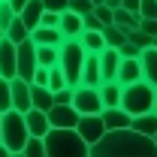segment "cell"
I'll return each mask as SVG.
<instances>
[{
	"label": "cell",
	"instance_id": "obj_2",
	"mask_svg": "<svg viewBox=\"0 0 157 157\" xmlns=\"http://www.w3.org/2000/svg\"><path fill=\"white\" fill-rule=\"evenodd\" d=\"M48 157H91V145L78 136V130H52L45 136Z\"/></svg>",
	"mask_w": 157,
	"mask_h": 157
},
{
	"label": "cell",
	"instance_id": "obj_8",
	"mask_svg": "<svg viewBox=\"0 0 157 157\" xmlns=\"http://www.w3.org/2000/svg\"><path fill=\"white\" fill-rule=\"evenodd\" d=\"M78 136L85 139L88 145H97L100 139L106 136L109 130H106V121H103V115H82L78 118Z\"/></svg>",
	"mask_w": 157,
	"mask_h": 157
},
{
	"label": "cell",
	"instance_id": "obj_43",
	"mask_svg": "<svg viewBox=\"0 0 157 157\" xmlns=\"http://www.w3.org/2000/svg\"><path fill=\"white\" fill-rule=\"evenodd\" d=\"M121 3H124V0H106V6H109V9H121Z\"/></svg>",
	"mask_w": 157,
	"mask_h": 157
},
{
	"label": "cell",
	"instance_id": "obj_20",
	"mask_svg": "<svg viewBox=\"0 0 157 157\" xmlns=\"http://www.w3.org/2000/svg\"><path fill=\"white\" fill-rule=\"evenodd\" d=\"M42 15H45V3H42V0H30V3L21 9V18H24V24H27L30 30L42 24Z\"/></svg>",
	"mask_w": 157,
	"mask_h": 157
},
{
	"label": "cell",
	"instance_id": "obj_38",
	"mask_svg": "<svg viewBox=\"0 0 157 157\" xmlns=\"http://www.w3.org/2000/svg\"><path fill=\"white\" fill-rule=\"evenodd\" d=\"M103 27H106V24L97 18V12H88V15H85V30H103Z\"/></svg>",
	"mask_w": 157,
	"mask_h": 157
},
{
	"label": "cell",
	"instance_id": "obj_44",
	"mask_svg": "<svg viewBox=\"0 0 157 157\" xmlns=\"http://www.w3.org/2000/svg\"><path fill=\"white\" fill-rule=\"evenodd\" d=\"M0 157H12V151H9L6 145H0Z\"/></svg>",
	"mask_w": 157,
	"mask_h": 157
},
{
	"label": "cell",
	"instance_id": "obj_50",
	"mask_svg": "<svg viewBox=\"0 0 157 157\" xmlns=\"http://www.w3.org/2000/svg\"><path fill=\"white\" fill-rule=\"evenodd\" d=\"M154 142H157V136H154Z\"/></svg>",
	"mask_w": 157,
	"mask_h": 157
},
{
	"label": "cell",
	"instance_id": "obj_46",
	"mask_svg": "<svg viewBox=\"0 0 157 157\" xmlns=\"http://www.w3.org/2000/svg\"><path fill=\"white\" fill-rule=\"evenodd\" d=\"M3 39H6V30H3V27H0V42H3Z\"/></svg>",
	"mask_w": 157,
	"mask_h": 157
},
{
	"label": "cell",
	"instance_id": "obj_48",
	"mask_svg": "<svg viewBox=\"0 0 157 157\" xmlns=\"http://www.w3.org/2000/svg\"><path fill=\"white\" fill-rule=\"evenodd\" d=\"M154 48H157V36H154Z\"/></svg>",
	"mask_w": 157,
	"mask_h": 157
},
{
	"label": "cell",
	"instance_id": "obj_27",
	"mask_svg": "<svg viewBox=\"0 0 157 157\" xmlns=\"http://www.w3.org/2000/svg\"><path fill=\"white\" fill-rule=\"evenodd\" d=\"M12 109V78L0 76V112H9Z\"/></svg>",
	"mask_w": 157,
	"mask_h": 157
},
{
	"label": "cell",
	"instance_id": "obj_4",
	"mask_svg": "<svg viewBox=\"0 0 157 157\" xmlns=\"http://www.w3.org/2000/svg\"><path fill=\"white\" fill-rule=\"evenodd\" d=\"M30 139V130H27V121H24V112H3V145L12 151V154H21L24 145Z\"/></svg>",
	"mask_w": 157,
	"mask_h": 157
},
{
	"label": "cell",
	"instance_id": "obj_12",
	"mask_svg": "<svg viewBox=\"0 0 157 157\" xmlns=\"http://www.w3.org/2000/svg\"><path fill=\"white\" fill-rule=\"evenodd\" d=\"M30 39L36 42V45H52V48H60L63 42H67V33L60 30V27H45V24H39L30 30Z\"/></svg>",
	"mask_w": 157,
	"mask_h": 157
},
{
	"label": "cell",
	"instance_id": "obj_11",
	"mask_svg": "<svg viewBox=\"0 0 157 157\" xmlns=\"http://www.w3.org/2000/svg\"><path fill=\"white\" fill-rule=\"evenodd\" d=\"M12 109L15 112H30L33 109V97H30V82H24L21 76L12 78Z\"/></svg>",
	"mask_w": 157,
	"mask_h": 157
},
{
	"label": "cell",
	"instance_id": "obj_42",
	"mask_svg": "<svg viewBox=\"0 0 157 157\" xmlns=\"http://www.w3.org/2000/svg\"><path fill=\"white\" fill-rule=\"evenodd\" d=\"M27 3H30V0H9V6L15 9V15H21V9H24Z\"/></svg>",
	"mask_w": 157,
	"mask_h": 157
},
{
	"label": "cell",
	"instance_id": "obj_36",
	"mask_svg": "<svg viewBox=\"0 0 157 157\" xmlns=\"http://www.w3.org/2000/svg\"><path fill=\"white\" fill-rule=\"evenodd\" d=\"M139 15H142V18H157V0H142Z\"/></svg>",
	"mask_w": 157,
	"mask_h": 157
},
{
	"label": "cell",
	"instance_id": "obj_30",
	"mask_svg": "<svg viewBox=\"0 0 157 157\" xmlns=\"http://www.w3.org/2000/svg\"><path fill=\"white\" fill-rule=\"evenodd\" d=\"M67 85H70V82H67V73L60 70V63H58V67H52V78H48V88H52V91H60V88H67Z\"/></svg>",
	"mask_w": 157,
	"mask_h": 157
},
{
	"label": "cell",
	"instance_id": "obj_17",
	"mask_svg": "<svg viewBox=\"0 0 157 157\" xmlns=\"http://www.w3.org/2000/svg\"><path fill=\"white\" fill-rule=\"evenodd\" d=\"M103 121H106V130H127V127H133V115L124 112L121 106L103 109Z\"/></svg>",
	"mask_w": 157,
	"mask_h": 157
},
{
	"label": "cell",
	"instance_id": "obj_15",
	"mask_svg": "<svg viewBox=\"0 0 157 157\" xmlns=\"http://www.w3.org/2000/svg\"><path fill=\"white\" fill-rule=\"evenodd\" d=\"M82 85H88V88H100L103 85V70H100V55L97 52H88V58H85Z\"/></svg>",
	"mask_w": 157,
	"mask_h": 157
},
{
	"label": "cell",
	"instance_id": "obj_22",
	"mask_svg": "<svg viewBox=\"0 0 157 157\" xmlns=\"http://www.w3.org/2000/svg\"><path fill=\"white\" fill-rule=\"evenodd\" d=\"M139 60H142V73H145V82L157 88V48H145Z\"/></svg>",
	"mask_w": 157,
	"mask_h": 157
},
{
	"label": "cell",
	"instance_id": "obj_35",
	"mask_svg": "<svg viewBox=\"0 0 157 157\" xmlns=\"http://www.w3.org/2000/svg\"><path fill=\"white\" fill-rule=\"evenodd\" d=\"M118 52H121V58H142V52H145V48H139V45H133V42L127 39Z\"/></svg>",
	"mask_w": 157,
	"mask_h": 157
},
{
	"label": "cell",
	"instance_id": "obj_41",
	"mask_svg": "<svg viewBox=\"0 0 157 157\" xmlns=\"http://www.w3.org/2000/svg\"><path fill=\"white\" fill-rule=\"evenodd\" d=\"M121 6H124V9H130V12H136V15H139V9H142V0H124Z\"/></svg>",
	"mask_w": 157,
	"mask_h": 157
},
{
	"label": "cell",
	"instance_id": "obj_10",
	"mask_svg": "<svg viewBox=\"0 0 157 157\" xmlns=\"http://www.w3.org/2000/svg\"><path fill=\"white\" fill-rule=\"evenodd\" d=\"M78 109L76 106H55L48 112V121H52V130H76L78 127Z\"/></svg>",
	"mask_w": 157,
	"mask_h": 157
},
{
	"label": "cell",
	"instance_id": "obj_39",
	"mask_svg": "<svg viewBox=\"0 0 157 157\" xmlns=\"http://www.w3.org/2000/svg\"><path fill=\"white\" fill-rule=\"evenodd\" d=\"M48 78H52V70H48V67H39L30 85H45V88H48Z\"/></svg>",
	"mask_w": 157,
	"mask_h": 157
},
{
	"label": "cell",
	"instance_id": "obj_5",
	"mask_svg": "<svg viewBox=\"0 0 157 157\" xmlns=\"http://www.w3.org/2000/svg\"><path fill=\"white\" fill-rule=\"evenodd\" d=\"M85 58H88V48L78 42V39H67L60 45V70L67 73V82L76 88L82 85V70H85Z\"/></svg>",
	"mask_w": 157,
	"mask_h": 157
},
{
	"label": "cell",
	"instance_id": "obj_40",
	"mask_svg": "<svg viewBox=\"0 0 157 157\" xmlns=\"http://www.w3.org/2000/svg\"><path fill=\"white\" fill-rule=\"evenodd\" d=\"M139 30H145L148 36H157V18H142L139 21Z\"/></svg>",
	"mask_w": 157,
	"mask_h": 157
},
{
	"label": "cell",
	"instance_id": "obj_18",
	"mask_svg": "<svg viewBox=\"0 0 157 157\" xmlns=\"http://www.w3.org/2000/svg\"><path fill=\"white\" fill-rule=\"evenodd\" d=\"M60 30L67 33V39H78V36H82V30H85V15L67 9V12L60 15Z\"/></svg>",
	"mask_w": 157,
	"mask_h": 157
},
{
	"label": "cell",
	"instance_id": "obj_14",
	"mask_svg": "<svg viewBox=\"0 0 157 157\" xmlns=\"http://www.w3.org/2000/svg\"><path fill=\"white\" fill-rule=\"evenodd\" d=\"M24 121H27V130H30V136H36V139H45L48 133H52V121H48V112L30 109V112L24 115Z\"/></svg>",
	"mask_w": 157,
	"mask_h": 157
},
{
	"label": "cell",
	"instance_id": "obj_45",
	"mask_svg": "<svg viewBox=\"0 0 157 157\" xmlns=\"http://www.w3.org/2000/svg\"><path fill=\"white\" fill-rule=\"evenodd\" d=\"M0 145H3V112H0Z\"/></svg>",
	"mask_w": 157,
	"mask_h": 157
},
{
	"label": "cell",
	"instance_id": "obj_3",
	"mask_svg": "<svg viewBox=\"0 0 157 157\" xmlns=\"http://www.w3.org/2000/svg\"><path fill=\"white\" fill-rule=\"evenodd\" d=\"M154 100H157V88L142 78V82H133V85H124L121 109L136 118V115H145V112H154Z\"/></svg>",
	"mask_w": 157,
	"mask_h": 157
},
{
	"label": "cell",
	"instance_id": "obj_26",
	"mask_svg": "<svg viewBox=\"0 0 157 157\" xmlns=\"http://www.w3.org/2000/svg\"><path fill=\"white\" fill-rule=\"evenodd\" d=\"M103 36H106V45L109 48H121L127 42V30H121L118 24H109V27H103Z\"/></svg>",
	"mask_w": 157,
	"mask_h": 157
},
{
	"label": "cell",
	"instance_id": "obj_6",
	"mask_svg": "<svg viewBox=\"0 0 157 157\" xmlns=\"http://www.w3.org/2000/svg\"><path fill=\"white\" fill-rule=\"evenodd\" d=\"M73 106L78 109V115H103V97H100V88H88V85H76V97Z\"/></svg>",
	"mask_w": 157,
	"mask_h": 157
},
{
	"label": "cell",
	"instance_id": "obj_28",
	"mask_svg": "<svg viewBox=\"0 0 157 157\" xmlns=\"http://www.w3.org/2000/svg\"><path fill=\"white\" fill-rule=\"evenodd\" d=\"M21 154H24V157H48V151H45V139H36V136H30Z\"/></svg>",
	"mask_w": 157,
	"mask_h": 157
},
{
	"label": "cell",
	"instance_id": "obj_33",
	"mask_svg": "<svg viewBox=\"0 0 157 157\" xmlns=\"http://www.w3.org/2000/svg\"><path fill=\"white\" fill-rule=\"evenodd\" d=\"M70 9L78 12V15H88V12H94L97 6H94V0H70Z\"/></svg>",
	"mask_w": 157,
	"mask_h": 157
},
{
	"label": "cell",
	"instance_id": "obj_34",
	"mask_svg": "<svg viewBox=\"0 0 157 157\" xmlns=\"http://www.w3.org/2000/svg\"><path fill=\"white\" fill-rule=\"evenodd\" d=\"M94 12H97V18L103 21V24H106V27H109V24H115V9H109V6H106V3H103V6H97V9H94Z\"/></svg>",
	"mask_w": 157,
	"mask_h": 157
},
{
	"label": "cell",
	"instance_id": "obj_16",
	"mask_svg": "<svg viewBox=\"0 0 157 157\" xmlns=\"http://www.w3.org/2000/svg\"><path fill=\"white\" fill-rule=\"evenodd\" d=\"M145 73H142V60L139 58H124L121 60V70H118V82L121 85H133V82H142Z\"/></svg>",
	"mask_w": 157,
	"mask_h": 157
},
{
	"label": "cell",
	"instance_id": "obj_32",
	"mask_svg": "<svg viewBox=\"0 0 157 157\" xmlns=\"http://www.w3.org/2000/svg\"><path fill=\"white\" fill-rule=\"evenodd\" d=\"M12 21H15V9L9 6V0H0V27L6 30Z\"/></svg>",
	"mask_w": 157,
	"mask_h": 157
},
{
	"label": "cell",
	"instance_id": "obj_24",
	"mask_svg": "<svg viewBox=\"0 0 157 157\" xmlns=\"http://www.w3.org/2000/svg\"><path fill=\"white\" fill-rule=\"evenodd\" d=\"M6 39H12L15 45H21L24 39H30V27L24 24V18H21V15H15V21L6 27Z\"/></svg>",
	"mask_w": 157,
	"mask_h": 157
},
{
	"label": "cell",
	"instance_id": "obj_23",
	"mask_svg": "<svg viewBox=\"0 0 157 157\" xmlns=\"http://www.w3.org/2000/svg\"><path fill=\"white\" fill-rule=\"evenodd\" d=\"M78 42L88 48V52H103V48H109L106 45V36H103V30H82V36H78Z\"/></svg>",
	"mask_w": 157,
	"mask_h": 157
},
{
	"label": "cell",
	"instance_id": "obj_47",
	"mask_svg": "<svg viewBox=\"0 0 157 157\" xmlns=\"http://www.w3.org/2000/svg\"><path fill=\"white\" fill-rule=\"evenodd\" d=\"M154 112H157V100H154Z\"/></svg>",
	"mask_w": 157,
	"mask_h": 157
},
{
	"label": "cell",
	"instance_id": "obj_7",
	"mask_svg": "<svg viewBox=\"0 0 157 157\" xmlns=\"http://www.w3.org/2000/svg\"><path fill=\"white\" fill-rule=\"evenodd\" d=\"M36 70H39L36 42H33V39H24V42L18 45V76L24 78V82H33Z\"/></svg>",
	"mask_w": 157,
	"mask_h": 157
},
{
	"label": "cell",
	"instance_id": "obj_13",
	"mask_svg": "<svg viewBox=\"0 0 157 157\" xmlns=\"http://www.w3.org/2000/svg\"><path fill=\"white\" fill-rule=\"evenodd\" d=\"M121 52L118 48H103L100 52V70H103V82H118V70H121Z\"/></svg>",
	"mask_w": 157,
	"mask_h": 157
},
{
	"label": "cell",
	"instance_id": "obj_31",
	"mask_svg": "<svg viewBox=\"0 0 157 157\" xmlns=\"http://www.w3.org/2000/svg\"><path fill=\"white\" fill-rule=\"evenodd\" d=\"M73 97H76V88L67 85V88L55 91V106H73Z\"/></svg>",
	"mask_w": 157,
	"mask_h": 157
},
{
	"label": "cell",
	"instance_id": "obj_25",
	"mask_svg": "<svg viewBox=\"0 0 157 157\" xmlns=\"http://www.w3.org/2000/svg\"><path fill=\"white\" fill-rule=\"evenodd\" d=\"M36 58H39V67H58L60 63V48H52V45H36Z\"/></svg>",
	"mask_w": 157,
	"mask_h": 157
},
{
	"label": "cell",
	"instance_id": "obj_49",
	"mask_svg": "<svg viewBox=\"0 0 157 157\" xmlns=\"http://www.w3.org/2000/svg\"><path fill=\"white\" fill-rule=\"evenodd\" d=\"M12 157H24V154H12Z\"/></svg>",
	"mask_w": 157,
	"mask_h": 157
},
{
	"label": "cell",
	"instance_id": "obj_9",
	"mask_svg": "<svg viewBox=\"0 0 157 157\" xmlns=\"http://www.w3.org/2000/svg\"><path fill=\"white\" fill-rule=\"evenodd\" d=\"M0 76L3 78L18 76V45L12 39H3L0 42Z\"/></svg>",
	"mask_w": 157,
	"mask_h": 157
},
{
	"label": "cell",
	"instance_id": "obj_21",
	"mask_svg": "<svg viewBox=\"0 0 157 157\" xmlns=\"http://www.w3.org/2000/svg\"><path fill=\"white\" fill-rule=\"evenodd\" d=\"M133 130L142 133V136H157V112H145V115H136L133 118Z\"/></svg>",
	"mask_w": 157,
	"mask_h": 157
},
{
	"label": "cell",
	"instance_id": "obj_37",
	"mask_svg": "<svg viewBox=\"0 0 157 157\" xmlns=\"http://www.w3.org/2000/svg\"><path fill=\"white\" fill-rule=\"evenodd\" d=\"M48 12H67L70 9V0H42Z\"/></svg>",
	"mask_w": 157,
	"mask_h": 157
},
{
	"label": "cell",
	"instance_id": "obj_1",
	"mask_svg": "<svg viewBox=\"0 0 157 157\" xmlns=\"http://www.w3.org/2000/svg\"><path fill=\"white\" fill-rule=\"evenodd\" d=\"M91 157H157V142L133 127L109 130L97 145H91Z\"/></svg>",
	"mask_w": 157,
	"mask_h": 157
},
{
	"label": "cell",
	"instance_id": "obj_19",
	"mask_svg": "<svg viewBox=\"0 0 157 157\" xmlns=\"http://www.w3.org/2000/svg\"><path fill=\"white\" fill-rule=\"evenodd\" d=\"M100 97H103V106H106V109H115V106H121L124 85H121V82H103V85H100Z\"/></svg>",
	"mask_w": 157,
	"mask_h": 157
},
{
	"label": "cell",
	"instance_id": "obj_29",
	"mask_svg": "<svg viewBox=\"0 0 157 157\" xmlns=\"http://www.w3.org/2000/svg\"><path fill=\"white\" fill-rule=\"evenodd\" d=\"M127 39H130L133 45H139V48H154V36H148V33H145V30H139V27L127 30Z\"/></svg>",
	"mask_w": 157,
	"mask_h": 157
}]
</instances>
